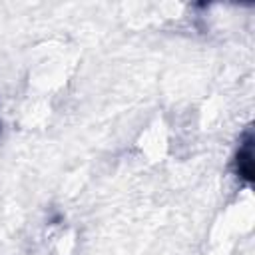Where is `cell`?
Wrapping results in <instances>:
<instances>
[{"label":"cell","instance_id":"1","mask_svg":"<svg viewBox=\"0 0 255 255\" xmlns=\"http://www.w3.org/2000/svg\"><path fill=\"white\" fill-rule=\"evenodd\" d=\"M235 171L245 183L253 181V137L251 133H247L243 143L239 145V151L235 155Z\"/></svg>","mask_w":255,"mask_h":255}]
</instances>
